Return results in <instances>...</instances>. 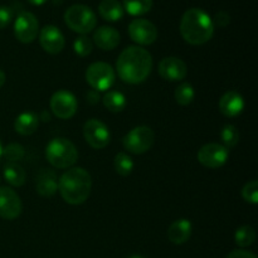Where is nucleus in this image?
<instances>
[{
    "label": "nucleus",
    "mask_w": 258,
    "mask_h": 258,
    "mask_svg": "<svg viewBox=\"0 0 258 258\" xmlns=\"http://www.w3.org/2000/svg\"><path fill=\"white\" fill-rule=\"evenodd\" d=\"M117 75L123 82L139 85L144 82L153 70V58L144 48L131 45L123 49L116 62Z\"/></svg>",
    "instance_id": "nucleus-1"
},
{
    "label": "nucleus",
    "mask_w": 258,
    "mask_h": 258,
    "mask_svg": "<svg viewBox=\"0 0 258 258\" xmlns=\"http://www.w3.org/2000/svg\"><path fill=\"white\" fill-rule=\"evenodd\" d=\"M180 34L189 44H204L209 42L214 34L213 19L199 8L188 9L181 17Z\"/></svg>",
    "instance_id": "nucleus-2"
},
{
    "label": "nucleus",
    "mask_w": 258,
    "mask_h": 258,
    "mask_svg": "<svg viewBox=\"0 0 258 258\" xmlns=\"http://www.w3.org/2000/svg\"><path fill=\"white\" fill-rule=\"evenodd\" d=\"M92 188L90 173L83 168H71L58 181V190L63 201L72 206H80L88 199Z\"/></svg>",
    "instance_id": "nucleus-3"
},
{
    "label": "nucleus",
    "mask_w": 258,
    "mask_h": 258,
    "mask_svg": "<svg viewBox=\"0 0 258 258\" xmlns=\"http://www.w3.org/2000/svg\"><path fill=\"white\" fill-rule=\"evenodd\" d=\"M48 163L57 169H68L78 159V150L72 141L64 138H55L45 148Z\"/></svg>",
    "instance_id": "nucleus-4"
},
{
    "label": "nucleus",
    "mask_w": 258,
    "mask_h": 258,
    "mask_svg": "<svg viewBox=\"0 0 258 258\" xmlns=\"http://www.w3.org/2000/svg\"><path fill=\"white\" fill-rule=\"evenodd\" d=\"M64 22L73 32L85 35L95 29L97 18L91 8L83 4H75L66 10Z\"/></svg>",
    "instance_id": "nucleus-5"
},
{
    "label": "nucleus",
    "mask_w": 258,
    "mask_h": 258,
    "mask_svg": "<svg viewBox=\"0 0 258 258\" xmlns=\"http://www.w3.org/2000/svg\"><path fill=\"white\" fill-rule=\"evenodd\" d=\"M154 140H155V134L148 126H138L133 130L128 131L122 139L123 148L131 154H140L146 153L153 146Z\"/></svg>",
    "instance_id": "nucleus-6"
},
{
    "label": "nucleus",
    "mask_w": 258,
    "mask_h": 258,
    "mask_svg": "<svg viewBox=\"0 0 258 258\" xmlns=\"http://www.w3.org/2000/svg\"><path fill=\"white\" fill-rule=\"evenodd\" d=\"M115 71L105 62L92 63L86 71V81L95 91L110 90L115 83Z\"/></svg>",
    "instance_id": "nucleus-7"
},
{
    "label": "nucleus",
    "mask_w": 258,
    "mask_h": 258,
    "mask_svg": "<svg viewBox=\"0 0 258 258\" xmlns=\"http://www.w3.org/2000/svg\"><path fill=\"white\" fill-rule=\"evenodd\" d=\"M14 34L19 42L24 44L34 42L39 34V22L30 12H22L18 14L14 22Z\"/></svg>",
    "instance_id": "nucleus-8"
},
{
    "label": "nucleus",
    "mask_w": 258,
    "mask_h": 258,
    "mask_svg": "<svg viewBox=\"0 0 258 258\" xmlns=\"http://www.w3.org/2000/svg\"><path fill=\"white\" fill-rule=\"evenodd\" d=\"M83 136L91 148L100 150L110 144L111 134L107 126L97 118H91L83 125Z\"/></svg>",
    "instance_id": "nucleus-9"
},
{
    "label": "nucleus",
    "mask_w": 258,
    "mask_h": 258,
    "mask_svg": "<svg viewBox=\"0 0 258 258\" xmlns=\"http://www.w3.org/2000/svg\"><path fill=\"white\" fill-rule=\"evenodd\" d=\"M77 107L78 103L75 95L67 90L57 91L50 98V110L58 118L62 120L73 117L77 112Z\"/></svg>",
    "instance_id": "nucleus-10"
},
{
    "label": "nucleus",
    "mask_w": 258,
    "mask_h": 258,
    "mask_svg": "<svg viewBox=\"0 0 258 258\" xmlns=\"http://www.w3.org/2000/svg\"><path fill=\"white\" fill-rule=\"evenodd\" d=\"M229 158L228 149L221 144H207L198 151V161L209 169H218L227 163Z\"/></svg>",
    "instance_id": "nucleus-11"
},
{
    "label": "nucleus",
    "mask_w": 258,
    "mask_h": 258,
    "mask_svg": "<svg viewBox=\"0 0 258 258\" xmlns=\"http://www.w3.org/2000/svg\"><path fill=\"white\" fill-rule=\"evenodd\" d=\"M128 35L140 45H150L158 39V29L148 19H135L128 25Z\"/></svg>",
    "instance_id": "nucleus-12"
},
{
    "label": "nucleus",
    "mask_w": 258,
    "mask_h": 258,
    "mask_svg": "<svg viewBox=\"0 0 258 258\" xmlns=\"http://www.w3.org/2000/svg\"><path fill=\"white\" fill-rule=\"evenodd\" d=\"M23 211V204L17 191L8 186L0 188V217L7 221L18 218Z\"/></svg>",
    "instance_id": "nucleus-13"
},
{
    "label": "nucleus",
    "mask_w": 258,
    "mask_h": 258,
    "mask_svg": "<svg viewBox=\"0 0 258 258\" xmlns=\"http://www.w3.org/2000/svg\"><path fill=\"white\" fill-rule=\"evenodd\" d=\"M39 42L43 49L50 54H58L63 50L66 44L64 35L59 28L54 25H45L39 33Z\"/></svg>",
    "instance_id": "nucleus-14"
},
{
    "label": "nucleus",
    "mask_w": 258,
    "mask_h": 258,
    "mask_svg": "<svg viewBox=\"0 0 258 258\" xmlns=\"http://www.w3.org/2000/svg\"><path fill=\"white\" fill-rule=\"evenodd\" d=\"M159 75L165 81L170 82H178V81L184 80L188 73L186 64L176 57H166L160 60L159 63Z\"/></svg>",
    "instance_id": "nucleus-15"
},
{
    "label": "nucleus",
    "mask_w": 258,
    "mask_h": 258,
    "mask_svg": "<svg viewBox=\"0 0 258 258\" xmlns=\"http://www.w3.org/2000/svg\"><path fill=\"white\" fill-rule=\"evenodd\" d=\"M244 100L237 91H228L219 100V110L227 117H236L244 110Z\"/></svg>",
    "instance_id": "nucleus-16"
},
{
    "label": "nucleus",
    "mask_w": 258,
    "mask_h": 258,
    "mask_svg": "<svg viewBox=\"0 0 258 258\" xmlns=\"http://www.w3.org/2000/svg\"><path fill=\"white\" fill-rule=\"evenodd\" d=\"M58 181L59 179L54 171L50 169H42L35 178V190L42 197H52L57 193Z\"/></svg>",
    "instance_id": "nucleus-17"
},
{
    "label": "nucleus",
    "mask_w": 258,
    "mask_h": 258,
    "mask_svg": "<svg viewBox=\"0 0 258 258\" xmlns=\"http://www.w3.org/2000/svg\"><path fill=\"white\" fill-rule=\"evenodd\" d=\"M93 42L100 49L102 50H112L120 44V33L112 27L97 28V30L93 34Z\"/></svg>",
    "instance_id": "nucleus-18"
},
{
    "label": "nucleus",
    "mask_w": 258,
    "mask_h": 258,
    "mask_svg": "<svg viewBox=\"0 0 258 258\" xmlns=\"http://www.w3.org/2000/svg\"><path fill=\"white\" fill-rule=\"evenodd\" d=\"M191 231H193V226L189 219H178L169 227L168 238L174 244H184L190 238Z\"/></svg>",
    "instance_id": "nucleus-19"
},
{
    "label": "nucleus",
    "mask_w": 258,
    "mask_h": 258,
    "mask_svg": "<svg viewBox=\"0 0 258 258\" xmlns=\"http://www.w3.org/2000/svg\"><path fill=\"white\" fill-rule=\"evenodd\" d=\"M39 126V117L33 112H23L15 118L14 128L23 136L32 135Z\"/></svg>",
    "instance_id": "nucleus-20"
},
{
    "label": "nucleus",
    "mask_w": 258,
    "mask_h": 258,
    "mask_svg": "<svg viewBox=\"0 0 258 258\" xmlns=\"http://www.w3.org/2000/svg\"><path fill=\"white\" fill-rule=\"evenodd\" d=\"M123 7L118 0H102L98 5V13L107 22H117L123 17Z\"/></svg>",
    "instance_id": "nucleus-21"
},
{
    "label": "nucleus",
    "mask_w": 258,
    "mask_h": 258,
    "mask_svg": "<svg viewBox=\"0 0 258 258\" xmlns=\"http://www.w3.org/2000/svg\"><path fill=\"white\" fill-rule=\"evenodd\" d=\"M4 178L10 185L22 186L27 180V174L18 163H8L4 166Z\"/></svg>",
    "instance_id": "nucleus-22"
},
{
    "label": "nucleus",
    "mask_w": 258,
    "mask_h": 258,
    "mask_svg": "<svg viewBox=\"0 0 258 258\" xmlns=\"http://www.w3.org/2000/svg\"><path fill=\"white\" fill-rule=\"evenodd\" d=\"M102 102L105 105V107L107 108L110 112L117 113L121 111L125 110L126 105H127V101L123 93L118 92V91H108L102 98Z\"/></svg>",
    "instance_id": "nucleus-23"
},
{
    "label": "nucleus",
    "mask_w": 258,
    "mask_h": 258,
    "mask_svg": "<svg viewBox=\"0 0 258 258\" xmlns=\"http://www.w3.org/2000/svg\"><path fill=\"white\" fill-rule=\"evenodd\" d=\"M123 10L133 17H140L150 12L153 0H123Z\"/></svg>",
    "instance_id": "nucleus-24"
},
{
    "label": "nucleus",
    "mask_w": 258,
    "mask_h": 258,
    "mask_svg": "<svg viewBox=\"0 0 258 258\" xmlns=\"http://www.w3.org/2000/svg\"><path fill=\"white\" fill-rule=\"evenodd\" d=\"M113 165H115V170L118 175L121 176H127L133 173L134 170V161L130 155L126 153H118L115 156L113 160Z\"/></svg>",
    "instance_id": "nucleus-25"
},
{
    "label": "nucleus",
    "mask_w": 258,
    "mask_h": 258,
    "mask_svg": "<svg viewBox=\"0 0 258 258\" xmlns=\"http://www.w3.org/2000/svg\"><path fill=\"white\" fill-rule=\"evenodd\" d=\"M234 241L239 247H248L256 241V232L251 226L239 227L234 234Z\"/></svg>",
    "instance_id": "nucleus-26"
},
{
    "label": "nucleus",
    "mask_w": 258,
    "mask_h": 258,
    "mask_svg": "<svg viewBox=\"0 0 258 258\" xmlns=\"http://www.w3.org/2000/svg\"><path fill=\"white\" fill-rule=\"evenodd\" d=\"M175 101L181 106H188L190 105L194 101L196 97V91H194L193 86L190 83H181L180 86H178V88L175 90Z\"/></svg>",
    "instance_id": "nucleus-27"
},
{
    "label": "nucleus",
    "mask_w": 258,
    "mask_h": 258,
    "mask_svg": "<svg viewBox=\"0 0 258 258\" xmlns=\"http://www.w3.org/2000/svg\"><path fill=\"white\" fill-rule=\"evenodd\" d=\"M221 139L224 148L227 149L234 148L239 141L238 128L233 125H226L221 131Z\"/></svg>",
    "instance_id": "nucleus-28"
},
{
    "label": "nucleus",
    "mask_w": 258,
    "mask_h": 258,
    "mask_svg": "<svg viewBox=\"0 0 258 258\" xmlns=\"http://www.w3.org/2000/svg\"><path fill=\"white\" fill-rule=\"evenodd\" d=\"M25 155V150L20 144L13 143L3 148V156L8 163H18Z\"/></svg>",
    "instance_id": "nucleus-29"
},
{
    "label": "nucleus",
    "mask_w": 258,
    "mask_h": 258,
    "mask_svg": "<svg viewBox=\"0 0 258 258\" xmlns=\"http://www.w3.org/2000/svg\"><path fill=\"white\" fill-rule=\"evenodd\" d=\"M73 49H75L76 54H78L80 57H87L92 53L93 49V43L86 35H81L73 43Z\"/></svg>",
    "instance_id": "nucleus-30"
},
{
    "label": "nucleus",
    "mask_w": 258,
    "mask_h": 258,
    "mask_svg": "<svg viewBox=\"0 0 258 258\" xmlns=\"http://www.w3.org/2000/svg\"><path fill=\"white\" fill-rule=\"evenodd\" d=\"M242 197L246 202L251 204L258 203V181L251 180L243 186L242 189Z\"/></svg>",
    "instance_id": "nucleus-31"
},
{
    "label": "nucleus",
    "mask_w": 258,
    "mask_h": 258,
    "mask_svg": "<svg viewBox=\"0 0 258 258\" xmlns=\"http://www.w3.org/2000/svg\"><path fill=\"white\" fill-rule=\"evenodd\" d=\"M13 10L8 7H0V29L8 27L12 22Z\"/></svg>",
    "instance_id": "nucleus-32"
},
{
    "label": "nucleus",
    "mask_w": 258,
    "mask_h": 258,
    "mask_svg": "<svg viewBox=\"0 0 258 258\" xmlns=\"http://www.w3.org/2000/svg\"><path fill=\"white\" fill-rule=\"evenodd\" d=\"M229 22H231V17H229L228 13L224 12V10H221V12H218L216 14V18H214L213 20V24L218 25V27L221 28H224L229 24Z\"/></svg>",
    "instance_id": "nucleus-33"
},
{
    "label": "nucleus",
    "mask_w": 258,
    "mask_h": 258,
    "mask_svg": "<svg viewBox=\"0 0 258 258\" xmlns=\"http://www.w3.org/2000/svg\"><path fill=\"white\" fill-rule=\"evenodd\" d=\"M227 258H257L252 252L244 251V249H236L232 251L231 253L227 256Z\"/></svg>",
    "instance_id": "nucleus-34"
},
{
    "label": "nucleus",
    "mask_w": 258,
    "mask_h": 258,
    "mask_svg": "<svg viewBox=\"0 0 258 258\" xmlns=\"http://www.w3.org/2000/svg\"><path fill=\"white\" fill-rule=\"evenodd\" d=\"M86 97H87L88 103H91V105H96V103H98V101H100V96H98V92H97V91H95V90H91L90 92H87Z\"/></svg>",
    "instance_id": "nucleus-35"
},
{
    "label": "nucleus",
    "mask_w": 258,
    "mask_h": 258,
    "mask_svg": "<svg viewBox=\"0 0 258 258\" xmlns=\"http://www.w3.org/2000/svg\"><path fill=\"white\" fill-rule=\"evenodd\" d=\"M28 2H29L32 5H37V7H39V5L45 4L48 0H28Z\"/></svg>",
    "instance_id": "nucleus-36"
},
{
    "label": "nucleus",
    "mask_w": 258,
    "mask_h": 258,
    "mask_svg": "<svg viewBox=\"0 0 258 258\" xmlns=\"http://www.w3.org/2000/svg\"><path fill=\"white\" fill-rule=\"evenodd\" d=\"M5 80H7V76H5V73L3 72L2 70H0V88H2L3 86H4Z\"/></svg>",
    "instance_id": "nucleus-37"
},
{
    "label": "nucleus",
    "mask_w": 258,
    "mask_h": 258,
    "mask_svg": "<svg viewBox=\"0 0 258 258\" xmlns=\"http://www.w3.org/2000/svg\"><path fill=\"white\" fill-rule=\"evenodd\" d=\"M42 116H44V120H43V121H49V115H48V113L45 115V112H43Z\"/></svg>",
    "instance_id": "nucleus-38"
},
{
    "label": "nucleus",
    "mask_w": 258,
    "mask_h": 258,
    "mask_svg": "<svg viewBox=\"0 0 258 258\" xmlns=\"http://www.w3.org/2000/svg\"><path fill=\"white\" fill-rule=\"evenodd\" d=\"M127 258H146V257L140 256V254H133V256H130V257H127Z\"/></svg>",
    "instance_id": "nucleus-39"
},
{
    "label": "nucleus",
    "mask_w": 258,
    "mask_h": 258,
    "mask_svg": "<svg viewBox=\"0 0 258 258\" xmlns=\"http://www.w3.org/2000/svg\"><path fill=\"white\" fill-rule=\"evenodd\" d=\"M2 156H3V145L2 143H0V159H2Z\"/></svg>",
    "instance_id": "nucleus-40"
}]
</instances>
